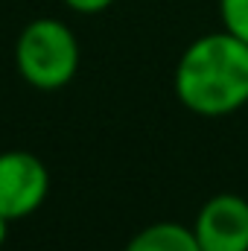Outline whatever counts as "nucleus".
Instances as JSON below:
<instances>
[{
    "instance_id": "obj_1",
    "label": "nucleus",
    "mask_w": 248,
    "mask_h": 251,
    "mask_svg": "<svg viewBox=\"0 0 248 251\" xmlns=\"http://www.w3.org/2000/svg\"><path fill=\"white\" fill-rule=\"evenodd\" d=\"M178 102L198 117H225L248 102V44L231 32L196 38L175 64Z\"/></svg>"
},
{
    "instance_id": "obj_2",
    "label": "nucleus",
    "mask_w": 248,
    "mask_h": 251,
    "mask_svg": "<svg viewBox=\"0 0 248 251\" xmlns=\"http://www.w3.org/2000/svg\"><path fill=\"white\" fill-rule=\"evenodd\" d=\"M82 64L76 32L59 18L29 21L15 41V67L35 91H59L70 85Z\"/></svg>"
},
{
    "instance_id": "obj_3",
    "label": "nucleus",
    "mask_w": 248,
    "mask_h": 251,
    "mask_svg": "<svg viewBox=\"0 0 248 251\" xmlns=\"http://www.w3.org/2000/svg\"><path fill=\"white\" fill-rule=\"evenodd\" d=\"M50 193L44 161L26 149L0 152V213L12 222L32 216Z\"/></svg>"
},
{
    "instance_id": "obj_4",
    "label": "nucleus",
    "mask_w": 248,
    "mask_h": 251,
    "mask_svg": "<svg viewBox=\"0 0 248 251\" xmlns=\"http://www.w3.org/2000/svg\"><path fill=\"white\" fill-rule=\"evenodd\" d=\"M190 228L201 251H248V201L237 193H216L198 207Z\"/></svg>"
},
{
    "instance_id": "obj_5",
    "label": "nucleus",
    "mask_w": 248,
    "mask_h": 251,
    "mask_svg": "<svg viewBox=\"0 0 248 251\" xmlns=\"http://www.w3.org/2000/svg\"><path fill=\"white\" fill-rule=\"evenodd\" d=\"M123 251H201L196 234L190 225H178V222H152L146 228H140Z\"/></svg>"
},
{
    "instance_id": "obj_6",
    "label": "nucleus",
    "mask_w": 248,
    "mask_h": 251,
    "mask_svg": "<svg viewBox=\"0 0 248 251\" xmlns=\"http://www.w3.org/2000/svg\"><path fill=\"white\" fill-rule=\"evenodd\" d=\"M222 29L248 44V0H219Z\"/></svg>"
},
{
    "instance_id": "obj_7",
    "label": "nucleus",
    "mask_w": 248,
    "mask_h": 251,
    "mask_svg": "<svg viewBox=\"0 0 248 251\" xmlns=\"http://www.w3.org/2000/svg\"><path fill=\"white\" fill-rule=\"evenodd\" d=\"M62 3L67 6V9L79 12V15H99V12L111 9L114 0H62Z\"/></svg>"
},
{
    "instance_id": "obj_8",
    "label": "nucleus",
    "mask_w": 248,
    "mask_h": 251,
    "mask_svg": "<svg viewBox=\"0 0 248 251\" xmlns=\"http://www.w3.org/2000/svg\"><path fill=\"white\" fill-rule=\"evenodd\" d=\"M9 225H12V219H6V216L0 213V249H3V243H6V237H9Z\"/></svg>"
}]
</instances>
